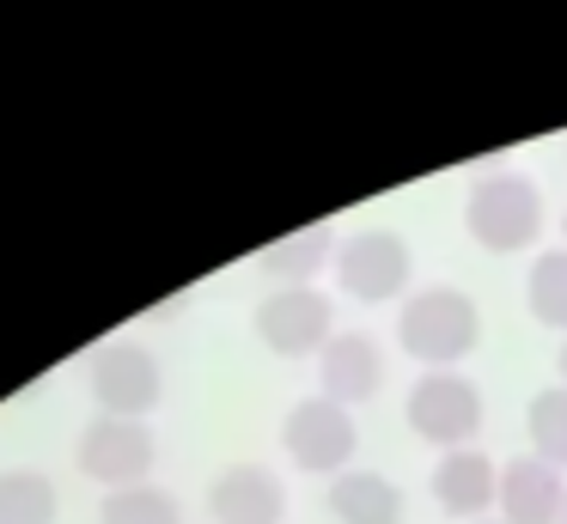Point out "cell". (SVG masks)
I'll return each mask as SVG.
<instances>
[{
    "instance_id": "1",
    "label": "cell",
    "mask_w": 567,
    "mask_h": 524,
    "mask_svg": "<svg viewBox=\"0 0 567 524\" xmlns=\"http://www.w3.org/2000/svg\"><path fill=\"white\" fill-rule=\"evenodd\" d=\"M396 341L427 372H452V360H464L482 341V311L464 287H421L396 311Z\"/></svg>"
},
{
    "instance_id": "2",
    "label": "cell",
    "mask_w": 567,
    "mask_h": 524,
    "mask_svg": "<svg viewBox=\"0 0 567 524\" xmlns=\"http://www.w3.org/2000/svg\"><path fill=\"white\" fill-rule=\"evenodd\" d=\"M543 189L525 177V171H488V177L470 183L464 195V226L482 250L494 256H513V250H530L543 238Z\"/></svg>"
},
{
    "instance_id": "3",
    "label": "cell",
    "mask_w": 567,
    "mask_h": 524,
    "mask_svg": "<svg viewBox=\"0 0 567 524\" xmlns=\"http://www.w3.org/2000/svg\"><path fill=\"white\" fill-rule=\"evenodd\" d=\"M281 451L306 475H342L348 458L360 451V427H354V414H348L342 402L306 397V402H293L287 421H281Z\"/></svg>"
},
{
    "instance_id": "4",
    "label": "cell",
    "mask_w": 567,
    "mask_h": 524,
    "mask_svg": "<svg viewBox=\"0 0 567 524\" xmlns=\"http://www.w3.org/2000/svg\"><path fill=\"white\" fill-rule=\"evenodd\" d=\"M409 427L440 451H464L482 433V390L464 372H421L409 390Z\"/></svg>"
},
{
    "instance_id": "5",
    "label": "cell",
    "mask_w": 567,
    "mask_h": 524,
    "mask_svg": "<svg viewBox=\"0 0 567 524\" xmlns=\"http://www.w3.org/2000/svg\"><path fill=\"white\" fill-rule=\"evenodd\" d=\"M74 458H80V470H86L92 482H104L116 494V487H141L153 475V463H159V439H153L147 421L99 414V421L80 433Z\"/></svg>"
},
{
    "instance_id": "6",
    "label": "cell",
    "mask_w": 567,
    "mask_h": 524,
    "mask_svg": "<svg viewBox=\"0 0 567 524\" xmlns=\"http://www.w3.org/2000/svg\"><path fill=\"white\" fill-rule=\"evenodd\" d=\"M336 280H342L348 299L384 305L415 280V250H409V238H396L391 226H367L336 250Z\"/></svg>"
},
{
    "instance_id": "7",
    "label": "cell",
    "mask_w": 567,
    "mask_h": 524,
    "mask_svg": "<svg viewBox=\"0 0 567 524\" xmlns=\"http://www.w3.org/2000/svg\"><path fill=\"white\" fill-rule=\"evenodd\" d=\"M336 336V305L330 292L318 287H275L269 299L257 305V341L281 360H306V353H323Z\"/></svg>"
},
{
    "instance_id": "8",
    "label": "cell",
    "mask_w": 567,
    "mask_h": 524,
    "mask_svg": "<svg viewBox=\"0 0 567 524\" xmlns=\"http://www.w3.org/2000/svg\"><path fill=\"white\" fill-rule=\"evenodd\" d=\"M92 397H99L104 414H123V421H141L153 402L165 397V372L141 341H104L92 353Z\"/></svg>"
},
{
    "instance_id": "9",
    "label": "cell",
    "mask_w": 567,
    "mask_h": 524,
    "mask_svg": "<svg viewBox=\"0 0 567 524\" xmlns=\"http://www.w3.org/2000/svg\"><path fill=\"white\" fill-rule=\"evenodd\" d=\"M318 384L330 402L354 409V402H372L384 390V348L367 336V329H342L330 336V348L318 353Z\"/></svg>"
},
{
    "instance_id": "10",
    "label": "cell",
    "mask_w": 567,
    "mask_h": 524,
    "mask_svg": "<svg viewBox=\"0 0 567 524\" xmlns=\"http://www.w3.org/2000/svg\"><path fill=\"white\" fill-rule=\"evenodd\" d=\"M208 512H214V524H281L287 518V487H281V475L262 470V463H233V470L214 475Z\"/></svg>"
},
{
    "instance_id": "11",
    "label": "cell",
    "mask_w": 567,
    "mask_h": 524,
    "mask_svg": "<svg viewBox=\"0 0 567 524\" xmlns=\"http://www.w3.org/2000/svg\"><path fill=\"white\" fill-rule=\"evenodd\" d=\"M567 482L543 458H513L501 470V518L506 524H561Z\"/></svg>"
},
{
    "instance_id": "12",
    "label": "cell",
    "mask_w": 567,
    "mask_h": 524,
    "mask_svg": "<svg viewBox=\"0 0 567 524\" xmlns=\"http://www.w3.org/2000/svg\"><path fill=\"white\" fill-rule=\"evenodd\" d=\"M494 494H501V470H494V458L476 445L445 451L440 470H433V500H440L445 518H476V512L494 506Z\"/></svg>"
},
{
    "instance_id": "13",
    "label": "cell",
    "mask_w": 567,
    "mask_h": 524,
    "mask_svg": "<svg viewBox=\"0 0 567 524\" xmlns=\"http://www.w3.org/2000/svg\"><path fill=\"white\" fill-rule=\"evenodd\" d=\"M336 250H342V244H336V226L323 219V226H299V232H287V238L262 244L257 268L275 275L281 287H311L318 268H336Z\"/></svg>"
},
{
    "instance_id": "14",
    "label": "cell",
    "mask_w": 567,
    "mask_h": 524,
    "mask_svg": "<svg viewBox=\"0 0 567 524\" xmlns=\"http://www.w3.org/2000/svg\"><path fill=\"white\" fill-rule=\"evenodd\" d=\"M336 524H403V487L379 470H342L330 482Z\"/></svg>"
},
{
    "instance_id": "15",
    "label": "cell",
    "mask_w": 567,
    "mask_h": 524,
    "mask_svg": "<svg viewBox=\"0 0 567 524\" xmlns=\"http://www.w3.org/2000/svg\"><path fill=\"white\" fill-rule=\"evenodd\" d=\"M62 494L43 470H0V524H55Z\"/></svg>"
},
{
    "instance_id": "16",
    "label": "cell",
    "mask_w": 567,
    "mask_h": 524,
    "mask_svg": "<svg viewBox=\"0 0 567 524\" xmlns=\"http://www.w3.org/2000/svg\"><path fill=\"white\" fill-rule=\"evenodd\" d=\"M525 433H530V458L567 470V384L537 390L525 409Z\"/></svg>"
},
{
    "instance_id": "17",
    "label": "cell",
    "mask_w": 567,
    "mask_h": 524,
    "mask_svg": "<svg viewBox=\"0 0 567 524\" xmlns=\"http://www.w3.org/2000/svg\"><path fill=\"white\" fill-rule=\"evenodd\" d=\"M99 524H184V506H177L165 487L141 482V487H116V494H104Z\"/></svg>"
},
{
    "instance_id": "18",
    "label": "cell",
    "mask_w": 567,
    "mask_h": 524,
    "mask_svg": "<svg viewBox=\"0 0 567 524\" xmlns=\"http://www.w3.org/2000/svg\"><path fill=\"white\" fill-rule=\"evenodd\" d=\"M525 305L543 329H567V250H549L530 263L525 280Z\"/></svg>"
},
{
    "instance_id": "19",
    "label": "cell",
    "mask_w": 567,
    "mask_h": 524,
    "mask_svg": "<svg viewBox=\"0 0 567 524\" xmlns=\"http://www.w3.org/2000/svg\"><path fill=\"white\" fill-rule=\"evenodd\" d=\"M561 384H567V341H561Z\"/></svg>"
},
{
    "instance_id": "20",
    "label": "cell",
    "mask_w": 567,
    "mask_h": 524,
    "mask_svg": "<svg viewBox=\"0 0 567 524\" xmlns=\"http://www.w3.org/2000/svg\"><path fill=\"white\" fill-rule=\"evenodd\" d=\"M482 524H506V518H482Z\"/></svg>"
},
{
    "instance_id": "21",
    "label": "cell",
    "mask_w": 567,
    "mask_h": 524,
    "mask_svg": "<svg viewBox=\"0 0 567 524\" xmlns=\"http://www.w3.org/2000/svg\"><path fill=\"white\" fill-rule=\"evenodd\" d=\"M561 232H567V214H561Z\"/></svg>"
},
{
    "instance_id": "22",
    "label": "cell",
    "mask_w": 567,
    "mask_h": 524,
    "mask_svg": "<svg viewBox=\"0 0 567 524\" xmlns=\"http://www.w3.org/2000/svg\"><path fill=\"white\" fill-rule=\"evenodd\" d=\"M561 524H567V512H561Z\"/></svg>"
}]
</instances>
